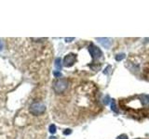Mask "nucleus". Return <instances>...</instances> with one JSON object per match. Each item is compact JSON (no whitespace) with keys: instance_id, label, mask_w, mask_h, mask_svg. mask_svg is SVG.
Instances as JSON below:
<instances>
[{"instance_id":"nucleus-7","label":"nucleus","mask_w":149,"mask_h":139,"mask_svg":"<svg viewBox=\"0 0 149 139\" xmlns=\"http://www.w3.org/2000/svg\"><path fill=\"white\" fill-rule=\"evenodd\" d=\"M55 67L58 71H60V70L62 69V59L60 58H57L55 59Z\"/></svg>"},{"instance_id":"nucleus-10","label":"nucleus","mask_w":149,"mask_h":139,"mask_svg":"<svg viewBox=\"0 0 149 139\" xmlns=\"http://www.w3.org/2000/svg\"><path fill=\"white\" fill-rule=\"evenodd\" d=\"M49 133H56V126L54 124H51L49 126Z\"/></svg>"},{"instance_id":"nucleus-2","label":"nucleus","mask_w":149,"mask_h":139,"mask_svg":"<svg viewBox=\"0 0 149 139\" xmlns=\"http://www.w3.org/2000/svg\"><path fill=\"white\" fill-rule=\"evenodd\" d=\"M29 111L30 113L35 116L41 115L46 111V106L43 103H41V102H35V103H33L30 106Z\"/></svg>"},{"instance_id":"nucleus-12","label":"nucleus","mask_w":149,"mask_h":139,"mask_svg":"<svg viewBox=\"0 0 149 139\" xmlns=\"http://www.w3.org/2000/svg\"><path fill=\"white\" fill-rule=\"evenodd\" d=\"M53 74H54V76H55V77H57V78L62 77V73H61L60 72H58V71H55V72H53Z\"/></svg>"},{"instance_id":"nucleus-8","label":"nucleus","mask_w":149,"mask_h":139,"mask_svg":"<svg viewBox=\"0 0 149 139\" xmlns=\"http://www.w3.org/2000/svg\"><path fill=\"white\" fill-rule=\"evenodd\" d=\"M111 109H112V110H113L115 113H116V114L118 113V108H116V101L115 100H112L111 101Z\"/></svg>"},{"instance_id":"nucleus-15","label":"nucleus","mask_w":149,"mask_h":139,"mask_svg":"<svg viewBox=\"0 0 149 139\" xmlns=\"http://www.w3.org/2000/svg\"><path fill=\"white\" fill-rule=\"evenodd\" d=\"M71 133H72V131H71L70 129H66V131H64V132H63L64 134H70Z\"/></svg>"},{"instance_id":"nucleus-14","label":"nucleus","mask_w":149,"mask_h":139,"mask_svg":"<svg viewBox=\"0 0 149 139\" xmlns=\"http://www.w3.org/2000/svg\"><path fill=\"white\" fill-rule=\"evenodd\" d=\"M109 70H111V67H110V66H108V67H107V69H105V70H104V73H105V74H108V72H109Z\"/></svg>"},{"instance_id":"nucleus-4","label":"nucleus","mask_w":149,"mask_h":139,"mask_svg":"<svg viewBox=\"0 0 149 139\" xmlns=\"http://www.w3.org/2000/svg\"><path fill=\"white\" fill-rule=\"evenodd\" d=\"M76 60H77V56L73 53H70L65 56V58H63V66L71 67L74 65V63L76 62Z\"/></svg>"},{"instance_id":"nucleus-6","label":"nucleus","mask_w":149,"mask_h":139,"mask_svg":"<svg viewBox=\"0 0 149 139\" xmlns=\"http://www.w3.org/2000/svg\"><path fill=\"white\" fill-rule=\"evenodd\" d=\"M141 98V102L143 106H148L149 105V96L148 95H142L140 96Z\"/></svg>"},{"instance_id":"nucleus-13","label":"nucleus","mask_w":149,"mask_h":139,"mask_svg":"<svg viewBox=\"0 0 149 139\" xmlns=\"http://www.w3.org/2000/svg\"><path fill=\"white\" fill-rule=\"evenodd\" d=\"M118 139H128V137H127L126 134H121V136H119L118 137Z\"/></svg>"},{"instance_id":"nucleus-9","label":"nucleus","mask_w":149,"mask_h":139,"mask_svg":"<svg viewBox=\"0 0 149 139\" xmlns=\"http://www.w3.org/2000/svg\"><path fill=\"white\" fill-rule=\"evenodd\" d=\"M126 58V55L124 54V53H122V54H118L116 56V61H120V60H122V59H124Z\"/></svg>"},{"instance_id":"nucleus-18","label":"nucleus","mask_w":149,"mask_h":139,"mask_svg":"<svg viewBox=\"0 0 149 139\" xmlns=\"http://www.w3.org/2000/svg\"><path fill=\"white\" fill-rule=\"evenodd\" d=\"M49 139H57V137H55V136H50Z\"/></svg>"},{"instance_id":"nucleus-5","label":"nucleus","mask_w":149,"mask_h":139,"mask_svg":"<svg viewBox=\"0 0 149 139\" xmlns=\"http://www.w3.org/2000/svg\"><path fill=\"white\" fill-rule=\"evenodd\" d=\"M97 40L106 49L110 48V46L112 45V43H113V41H112L111 38H106V37H104V38H97Z\"/></svg>"},{"instance_id":"nucleus-11","label":"nucleus","mask_w":149,"mask_h":139,"mask_svg":"<svg viewBox=\"0 0 149 139\" xmlns=\"http://www.w3.org/2000/svg\"><path fill=\"white\" fill-rule=\"evenodd\" d=\"M109 102H110V96L107 95L104 98V103L105 104V105H108L109 104Z\"/></svg>"},{"instance_id":"nucleus-16","label":"nucleus","mask_w":149,"mask_h":139,"mask_svg":"<svg viewBox=\"0 0 149 139\" xmlns=\"http://www.w3.org/2000/svg\"><path fill=\"white\" fill-rule=\"evenodd\" d=\"M3 42H2V40L0 39V51H2V49H3Z\"/></svg>"},{"instance_id":"nucleus-17","label":"nucleus","mask_w":149,"mask_h":139,"mask_svg":"<svg viewBox=\"0 0 149 139\" xmlns=\"http://www.w3.org/2000/svg\"><path fill=\"white\" fill-rule=\"evenodd\" d=\"M74 37H72V38H65V41H66V42H71L72 40H74Z\"/></svg>"},{"instance_id":"nucleus-3","label":"nucleus","mask_w":149,"mask_h":139,"mask_svg":"<svg viewBox=\"0 0 149 139\" xmlns=\"http://www.w3.org/2000/svg\"><path fill=\"white\" fill-rule=\"evenodd\" d=\"M88 50H90V53L91 55V58L93 60H97L102 57V53L99 47H97L96 45H94L93 44H91L90 46H88Z\"/></svg>"},{"instance_id":"nucleus-1","label":"nucleus","mask_w":149,"mask_h":139,"mask_svg":"<svg viewBox=\"0 0 149 139\" xmlns=\"http://www.w3.org/2000/svg\"><path fill=\"white\" fill-rule=\"evenodd\" d=\"M68 87V81L65 79H59L53 83V90L56 94H62Z\"/></svg>"}]
</instances>
